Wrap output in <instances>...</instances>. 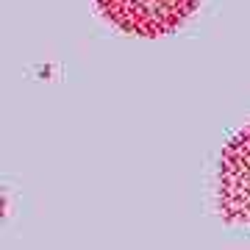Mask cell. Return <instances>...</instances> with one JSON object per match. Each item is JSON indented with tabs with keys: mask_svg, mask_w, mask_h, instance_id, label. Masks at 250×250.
<instances>
[{
	"mask_svg": "<svg viewBox=\"0 0 250 250\" xmlns=\"http://www.w3.org/2000/svg\"><path fill=\"white\" fill-rule=\"evenodd\" d=\"M100 14L123 34L156 39L184 25L200 0H95Z\"/></svg>",
	"mask_w": 250,
	"mask_h": 250,
	"instance_id": "6da1fadb",
	"label": "cell"
},
{
	"mask_svg": "<svg viewBox=\"0 0 250 250\" xmlns=\"http://www.w3.org/2000/svg\"><path fill=\"white\" fill-rule=\"evenodd\" d=\"M217 208L225 223H250V128L239 131L223 150Z\"/></svg>",
	"mask_w": 250,
	"mask_h": 250,
	"instance_id": "7a4b0ae2",
	"label": "cell"
}]
</instances>
